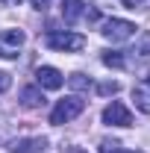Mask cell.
Returning a JSON list of instances; mask_svg holds the SVG:
<instances>
[{
    "label": "cell",
    "instance_id": "8992f818",
    "mask_svg": "<svg viewBox=\"0 0 150 153\" xmlns=\"http://www.w3.org/2000/svg\"><path fill=\"white\" fill-rule=\"evenodd\" d=\"M36 82L41 85V88H50V91H56V88H62L65 76H62V71L50 68V65H41V68H36Z\"/></svg>",
    "mask_w": 150,
    "mask_h": 153
},
{
    "label": "cell",
    "instance_id": "5bb4252c",
    "mask_svg": "<svg viewBox=\"0 0 150 153\" xmlns=\"http://www.w3.org/2000/svg\"><path fill=\"white\" fill-rule=\"evenodd\" d=\"M115 91H118V82H100V85H97V94H115Z\"/></svg>",
    "mask_w": 150,
    "mask_h": 153
},
{
    "label": "cell",
    "instance_id": "8fae6325",
    "mask_svg": "<svg viewBox=\"0 0 150 153\" xmlns=\"http://www.w3.org/2000/svg\"><path fill=\"white\" fill-rule=\"evenodd\" d=\"M68 85L76 88V91H88V88H91V76H85V74H71V76H68Z\"/></svg>",
    "mask_w": 150,
    "mask_h": 153
},
{
    "label": "cell",
    "instance_id": "4fadbf2b",
    "mask_svg": "<svg viewBox=\"0 0 150 153\" xmlns=\"http://www.w3.org/2000/svg\"><path fill=\"white\" fill-rule=\"evenodd\" d=\"M97 150H100V153H127L124 147H121V144H118V141H112V138H103Z\"/></svg>",
    "mask_w": 150,
    "mask_h": 153
},
{
    "label": "cell",
    "instance_id": "e0dca14e",
    "mask_svg": "<svg viewBox=\"0 0 150 153\" xmlns=\"http://www.w3.org/2000/svg\"><path fill=\"white\" fill-rule=\"evenodd\" d=\"M30 3H33L36 9H47V6H50V0H30Z\"/></svg>",
    "mask_w": 150,
    "mask_h": 153
},
{
    "label": "cell",
    "instance_id": "30bf717a",
    "mask_svg": "<svg viewBox=\"0 0 150 153\" xmlns=\"http://www.w3.org/2000/svg\"><path fill=\"white\" fill-rule=\"evenodd\" d=\"M21 106H27V109H38V106H44V94H41L38 88H24V94H21Z\"/></svg>",
    "mask_w": 150,
    "mask_h": 153
},
{
    "label": "cell",
    "instance_id": "7a4b0ae2",
    "mask_svg": "<svg viewBox=\"0 0 150 153\" xmlns=\"http://www.w3.org/2000/svg\"><path fill=\"white\" fill-rule=\"evenodd\" d=\"M85 109V100H79V97H65V100H59L56 109L50 112V124H68V121H74L76 115Z\"/></svg>",
    "mask_w": 150,
    "mask_h": 153
},
{
    "label": "cell",
    "instance_id": "277c9868",
    "mask_svg": "<svg viewBox=\"0 0 150 153\" xmlns=\"http://www.w3.org/2000/svg\"><path fill=\"white\" fill-rule=\"evenodd\" d=\"M24 30H6V33H0V56L3 59H12L18 56V50L24 47Z\"/></svg>",
    "mask_w": 150,
    "mask_h": 153
},
{
    "label": "cell",
    "instance_id": "5b68a950",
    "mask_svg": "<svg viewBox=\"0 0 150 153\" xmlns=\"http://www.w3.org/2000/svg\"><path fill=\"white\" fill-rule=\"evenodd\" d=\"M103 121H106V124H115V127H132V112L121 100H112V103L103 109Z\"/></svg>",
    "mask_w": 150,
    "mask_h": 153
},
{
    "label": "cell",
    "instance_id": "9a60e30c",
    "mask_svg": "<svg viewBox=\"0 0 150 153\" xmlns=\"http://www.w3.org/2000/svg\"><path fill=\"white\" fill-rule=\"evenodd\" d=\"M9 85H12V76L6 74V71H0V94H3V91H9Z\"/></svg>",
    "mask_w": 150,
    "mask_h": 153
},
{
    "label": "cell",
    "instance_id": "ac0fdd59",
    "mask_svg": "<svg viewBox=\"0 0 150 153\" xmlns=\"http://www.w3.org/2000/svg\"><path fill=\"white\" fill-rule=\"evenodd\" d=\"M3 3H6V6H18L21 0H3Z\"/></svg>",
    "mask_w": 150,
    "mask_h": 153
},
{
    "label": "cell",
    "instance_id": "3957f363",
    "mask_svg": "<svg viewBox=\"0 0 150 153\" xmlns=\"http://www.w3.org/2000/svg\"><path fill=\"white\" fill-rule=\"evenodd\" d=\"M100 33L109 38V41H127V38L135 36V24L121 21V18H109V21L100 24Z\"/></svg>",
    "mask_w": 150,
    "mask_h": 153
},
{
    "label": "cell",
    "instance_id": "2e32d148",
    "mask_svg": "<svg viewBox=\"0 0 150 153\" xmlns=\"http://www.w3.org/2000/svg\"><path fill=\"white\" fill-rule=\"evenodd\" d=\"M127 9H138V6H144V0H121Z\"/></svg>",
    "mask_w": 150,
    "mask_h": 153
},
{
    "label": "cell",
    "instance_id": "9c48e42d",
    "mask_svg": "<svg viewBox=\"0 0 150 153\" xmlns=\"http://www.w3.org/2000/svg\"><path fill=\"white\" fill-rule=\"evenodd\" d=\"M85 3L82 0H62V18L68 21V24H74L79 15H85V9H82Z\"/></svg>",
    "mask_w": 150,
    "mask_h": 153
},
{
    "label": "cell",
    "instance_id": "52a82bcc",
    "mask_svg": "<svg viewBox=\"0 0 150 153\" xmlns=\"http://www.w3.org/2000/svg\"><path fill=\"white\" fill-rule=\"evenodd\" d=\"M132 100H135V109H141L144 115H150V76H141L132 85Z\"/></svg>",
    "mask_w": 150,
    "mask_h": 153
},
{
    "label": "cell",
    "instance_id": "7c38bea8",
    "mask_svg": "<svg viewBox=\"0 0 150 153\" xmlns=\"http://www.w3.org/2000/svg\"><path fill=\"white\" fill-rule=\"evenodd\" d=\"M103 65H109V68H124V56H121L118 50H103Z\"/></svg>",
    "mask_w": 150,
    "mask_h": 153
},
{
    "label": "cell",
    "instance_id": "6da1fadb",
    "mask_svg": "<svg viewBox=\"0 0 150 153\" xmlns=\"http://www.w3.org/2000/svg\"><path fill=\"white\" fill-rule=\"evenodd\" d=\"M44 41L50 50H59V53H76L85 47V36H79V33H47Z\"/></svg>",
    "mask_w": 150,
    "mask_h": 153
},
{
    "label": "cell",
    "instance_id": "ba28073f",
    "mask_svg": "<svg viewBox=\"0 0 150 153\" xmlns=\"http://www.w3.org/2000/svg\"><path fill=\"white\" fill-rule=\"evenodd\" d=\"M44 138H21V141H12L9 144V153H38L44 150Z\"/></svg>",
    "mask_w": 150,
    "mask_h": 153
}]
</instances>
